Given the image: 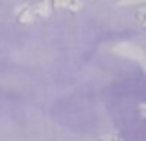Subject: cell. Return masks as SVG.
Listing matches in <instances>:
<instances>
[{
    "mask_svg": "<svg viewBox=\"0 0 146 141\" xmlns=\"http://www.w3.org/2000/svg\"><path fill=\"white\" fill-rule=\"evenodd\" d=\"M146 0H118V6H143Z\"/></svg>",
    "mask_w": 146,
    "mask_h": 141,
    "instance_id": "7",
    "label": "cell"
},
{
    "mask_svg": "<svg viewBox=\"0 0 146 141\" xmlns=\"http://www.w3.org/2000/svg\"><path fill=\"white\" fill-rule=\"evenodd\" d=\"M15 17H17V21L21 22V24H24V26L26 24H33V22L37 21L30 4H19V6L15 7Z\"/></svg>",
    "mask_w": 146,
    "mask_h": 141,
    "instance_id": "2",
    "label": "cell"
},
{
    "mask_svg": "<svg viewBox=\"0 0 146 141\" xmlns=\"http://www.w3.org/2000/svg\"><path fill=\"white\" fill-rule=\"evenodd\" d=\"M65 9H68L70 13H80L83 9V0H67Z\"/></svg>",
    "mask_w": 146,
    "mask_h": 141,
    "instance_id": "4",
    "label": "cell"
},
{
    "mask_svg": "<svg viewBox=\"0 0 146 141\" xmlns=\"http://www.w3.org/2000/svg\"><path fill=\"white\" fill-rule=\"evenodd\" d=\"M137 17V22H139V26H146V7H139L135 13Z\"/></svg>",
    "mask_w": 146,
    "mask_h": 141,
    "instance_id": "5",
    "label": "cell"
},
{
    "mask_svg": "<svg viewBox=\"0 0 146 141\" xmlns=\"http://www.w3.org/2000/svg\"><path fill=\"white\" fill-rule=\"evenodd\" d=\"M32 9H33V15H35V19H48L50 13H52L50 0H41V2L33 4Z\"/></svg>",
    "mask_w": 146,
    "mask_h": 141,
    "instance_id": "3",
    "label": "cell"
},
{
    "mask_svg": "<svg viewBox=\"0 0 146 141\" xmlns=\"http://www.w3.org/2000/svg\"><path fill=\"white\" fill-rule=\"evenodd\" d=\"M113 52L117 56H122V58H128V59H135V61L144 63V50L141 47L133 43H117L113 47Z\"/></svg>",
    "mask_w": 146,
    "mask_h": 141,
    "instance_id": "1",
    "label": "cell"
},
{
    "mask_svg": "<svg viewBox=\"0 0 146 141\" xmlns=\"http://www.w3.org/2000/svg\"><path fill=\"white\" fill-rule=\"evenodd\" d=\"M144 110H146V104H144V102H141V104H139V113H141V117H144Z\"/></svg>",
    "mask_w": 146,
    "mask_h": 141,
    "instance_id": "9",
    "label": "cell"
},
{
    "mask_svg": "<svg viewBox=\"0 0 146 141\" xmlns=\"http://www.w3.org/2000/svg\"><path fill=\"white\" fill-rule=\"evenodd\" d=\"M100 141H122V138L117 134V132H109V134L102 136V138H100Z\"/></svg>",
    "mask_w": 146,
    "mask_h": 141,
    "instance_id": "6",
    "label": "cell"
},
{
    "mask_svg": "<svg viewBox=\"0 0 146 141\" xmlns=\"http://www.w3.org/2000/svg\"><path fill=\"white\" fill-rule=\"evenodd\" d=\"M50 6H52V9H65L67 0H50Z\"/></svg>",
    "mask_w": 146,
    "mask_h": 141,
    "instance_id": "8",
    "label": "cell"
}]
</instances>
